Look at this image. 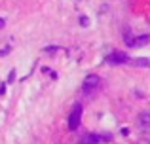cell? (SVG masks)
I'll return each mask as SVG.
<instances>
[{"instance_id": "cell-1", "label": "cell", "mask_w": 150, "mask_h": 144, "mask_svg": "<svg viewBox=\"0 0 150 144\" xmlns=\"http://www.w3.org/2000/svg\"><path fill=\"white\" fill-rule=\"evenodd\" d=\"M82 123V104H74L72 110H70V116H69V129H78Z\"/></svg>"}, {"instance_id": "cell-2", "label": "cell", "mask_w": 150, "mask_h": 144, "mask_svg": "<svg viewBox=\"0 0 150 144\" xmlns=\"http://www.w3.org/2000/svg\"><path fill=\"white\" fill-rule=\"evenodd\" d=\"M99 85H101V76H97V74H89V76L84 80V84H82V89H84L86 93H93Z\"/></svg>"}, {"instance_id": "cell-3", "label": "cell", "mask_w": 150, "mask_h": 144, "mask_svg": "<svg viewBox=\"0 0 150 144\" xmlns=\"http://www.w3.org/2000/svg\"><path fill=\"white\" fill-rule=\"evenodd\" d=\"M105 61L108 65H124V63H129V57L125 51H112Z\"/></svg>"}, {"instance_id": "cell-4", "label": "cell", "mask_w": 150, "mask_h": 144, "mask_svg": "<svg viewBox=\"0 0 150 144\" xmlns=\"http://www.w3.org/2000/svg\"><path fill=\"white\" fill-rule=\"evenodd\" d=\"M127 42V46L129 48H143V46H146L150 44V34H141V36H137V38H129V40H125Z\"/></svg>"}, {"instance_id": "cell-5", "label": "cell", "mask_w": 150, "mask_h": 144, "mask_svg": "<svg viewBox=\"0 0 150 144\" xmlns=\"http://www.w3.org/2000/svg\"><path fill=\"white\" fill-rule=\"evenodd\" d=\"M139 127H141L143 131H146L148 127H150V112H148V110H144L143 114L139 116Z\"/></svg>"}, {"instance_id": "cell-6", "label": "cell", "mask_w": 150, "mask_h": 144, "mask_svg": "<svg viewBox=\"0 0 150 144\" xmlns=\"http://www.w3.org/2000/svg\"><path fill=\"white\" fill-rule=\"evenodd\" d=\"M129 63H131L133 67H139V68H148V67H150V61L146 59V57H141V59H133V61H129Z\"/></svg>"}, {"instance_id": "cell-7", "label": "cell", "mask_w": 150, "mask_h": 144, "mask_svg": "<svg viewBox=\"0 0 150 144\" xmlns=\"http://www.w3.org/2000/svg\"><path fill=\"white\" fill-rule=\"evenodd\" d=\"M101 140L103 138L99 135H88V137H86V144H99Z\"/></svg>"}, {"instance_id": "cell-8", "label": "cell", "mask_w": 150, "mask_h": 144, "mask_svg": "<svg viewBox=\"0 0 150 144\" xmlns=\"http://www.w3.org/2000/svg\"><path fill=\"white\" fill-rule=\"evenodd\" d=\"M80 25L82 27H89V19L86 17V15H82V17H80Z\"/></svg>"}, {"instance_id": "cell-9", "label": "cell", "mask_w": 150, "mask_h": 144, "mask_svg": "<svg viewBox=\"0 0 150 144\" xmlns=\"http://www.w3.org/2000/svg\"><path fill=\"white\" fill-rule=\"evenodd\" d=\"M57 49H59V48H55V46H50V48H46V49H44V51L48 53V55H53V53L57 51Z\"/></svg>"}, {"instance_id": "cell-10", "label": "cell", "mask_w": 150, "mask_h": 144, "mask_svg": "<svg viewBox=\"0 0 150 144\" xmlns=\"http://www.w3.org/2000/svg\"><path fill=\"white\" fill-rule=\"evenodd\" d=\"M13 81H15V70H11L10 76H8V84H13Z\"/></svg>"}, {"instance_id": "cell-11", "label": "cell", "mask_w": 150, "mask_h": 144, "mask_svg": "<svg viewBox=\"0 0 150 144\" xmlns=\"http://www.w3.org/2000/svg\"><path fill=\"white\" fill-rule=\"evenodd\" d=\"M8 51H10V49H8V48H6V49H0V57H4V55H8Z\"/></svg>"}, {"instance_id": "cell-12", "label": "cell", "mask_w": 150, "mask_h": 144, "mask_svg": "<svg viewBox=\"0 0 150 144\" xmlns=\"http://www.w3.org/2000/svg\"><path fill=\"white\" fill-rule=\"evenodd\" d=\"M4 93H6V85L2 84V85H0V95H4Z\"/></svg>"}, {"instance_id": "cell-13", "label": "cell", "mask_w": 150, "mask_h": 144, "mask_svg": "<svg viewBox=\"0 0 150 144\" xmlns=\"http://www.w3.org/2000/svg\"><path fill=\"white\" fill-rule=\"evenodd\" d=\"M4 25H6V21H4V19L0 17V29H4Z\"/></svg>"}]
</instances>
